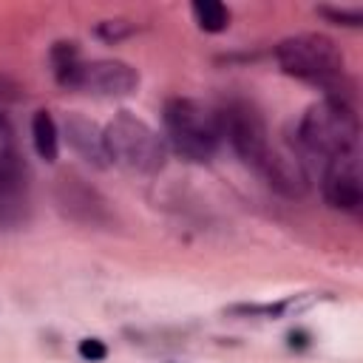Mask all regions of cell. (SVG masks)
<instances>
[{"mask_svg":"<svg viewBox=\"0 0 363 363\" xmlns=\"http://www.w3.org/2000/svg\"><path fill=\"white\" fill-rule=\"evenodd\" d=\"M54 204L62 218L88 227V230H111L116 224V216L111 210V201L91 187L85 179L74 173H62L54 182Z\"/></svg>","mask_w":363,"mask_h":363,"instance_id":"obj_6","label":"cell"},{"mask_svg":"<svg viewBox=\"0 0 363 363\" xmlns=\"http://www.w3.org/2000/svg\"><path fill=\"white\" fill-rule=\"evenodd\" d=\"M275 60L284 74L320 85L329 96H337V88L346 82V57L340 45L318 31L286 37L275 45Z\"/></svg>","mask_w":363,"mask_h":363,"instance_id":"obj_1","label":"cell"},{"mask_svg":"<svg viewBox=\"0 0 363 363\" xmlns=\"http://www.w3.org/2000/svg\"><path fill=\"white\" fill-rule=\"evenodd\" d=\"M60 85L77 88L94 96H128L139 85V71L122 60L82 62L74 43H57L51 51Z\"/></svg>","mask_w":363,"mask_h":363,"instance_id":"obj_4","label":"cell"},{"mask_svg":"<svg viewBox=\"0 0 363 363\" xmlns=\"http://www.w3.org/2000/svg\"><path fill=\"white\" fill-rule=\"evenodd\" d=\"M258 173L264 176V182L275 193H281L286 199H303L309 193V176H306L303 164L295 156L281 153L278 147L269 150V156L264 159V164L258 167Z\"/></svg>","mask_w":363,"mask_h":363,"instance_id":"obj_10","label":"cell"},{"mask_svg":"<svg viewBox=\"0 0 363 363\" xmlns=\"http://www.w3.org/2000/svg\"><path fill=\"white\" fill-rule=\"evenodd\" d=\"M105 139V153L108 162L133 170V173H145L153 176L164 167V139L139 116H133L130 111H119L102 130Z\"/></svg>","mask_w":363,"mask_h":363,"instance_id":"obj_5","label":"cell"},{"mask_svg":"<svg viewBox=\"0 0 363 363\" xmlns=\"http://www.w3.org/2000/svg\"><path fill=\"white\" fill-rule=\"evenodd\" d=\"M320 190H323L326 204H332L335 210L357 213L360 204H363V182H360L357 153L343 156V159H332L323 170Z\"/></svg>","mask_w":363,"mask_h":363,"instance_id":"obj_9","label":"cell"},{"mask_svg":"<svg viewBox=\"0 0 363 363\" xmlns=\"http://www.w3.org/2000/svg\"><path fill=\"white\" fill-rule=\"evenodd\" d=\"M218 116H221L224 139L233 145L238 159L258 173V167L264 164V159L275 147L269 142V130H267L264 116L247 102H230L224 111H218Z\"/></svg>","mask_w":363,"mask_h":363,"instance_id":"obj_7","label":"cell"},{"mask_svg":"<svg viewBox=\"0 0 363 363\" xmlns=\"http://www.w3.org/2000/svg\"><path fill=\"white\" fill-rule=\"evenodd\" d=\"M164 130L173 150L190 162H210L224 139L218 111L190 96H176L164 105Z\"/></svg>","mask_w":363,"mask_h":363,"instance_id":"obj_3","label":"cell"},{"mask_svg":"<svg viewBox=\"0 0 363 363\" xmlns=\"http://www.w3.org/2000/svg\"><path fill=\"white\" fill-rule=\"evenodd\" d=\"M0 99H6V102H20V99H23V88H20L14 79L0 77Z\"/></svg>","mask_w":363,"mask_h":363,"instance_id":"obj_17","label":"cell"},{"mask_svg":"<svg viewBox=\"0 0 363 363\" xmlns=\"http://www.w3.org/2000/svg\"><path fill=\"white\" fill-rule=\"evenodd\" d=\"M298 136L306 150L323 156L326 162L354 156L360 142V122L354 108L340 96H326L315 102L298 128Z\"/></svg>","mask_w":363,"mask_h":363,"instance_id":"obj_2","label":"cell"},{"mask_svg":"<svg viewBox=\"0 0 363 363\" xmlns=\"http://www.w3.org/2000/svg\"><path fill=\"white\" fill-rule=\"evenodd\" d=\"M28 216V170L14 147H0V230H14Z\"/></svg>","mask_w":363,"mask_h":363,"instance_id":"obj_8","label":"cell"},{"mask_svg":"<svg viewBox=\"0 0 363 363\" xmlns=\"http://www.w3.org/2000/svg\"><path fill=\"white\" fill-rule=\"evenodd\" d=\"M193 17H196L199 28H204L210 34H218L230 26V11L218 0H196L193 3Z\"/></svg>","mask_w":363,"mask_h":363,"instance_id":"obj_13","label":"cell"},{"mask_svg":"<svg viewBox=\"0 0 363 363\" xmlns=\"http://www.w3.org/2000/svg\"><path fill=\"white\" fill-rule=\"evenodd\" d=\"M62 136L71 145L74 153H79L88 164L94 167H108V153H105V139L102 130L82 113H68L62 122Z\"/></svg>","mask_w":363,"mask_h":363,"instance_id":"obj_11","label":"cell"},{"mask_svg":"<svg viewBox=\"0 0 363 363\" xmlns=\"http://www.w3.org/2000/svg\"><path fill=\"white\" fill-rule=\"evenodd\" d=\"M133 31H136V26L128 23V20H105V23L96 26V34H99L102 40H108V43H116V40L133 34Z\"/></svg>","mask_w":363,"mask_h":363,"instance_id":"obj_14","label":"cell"},{"mask_svg":"<svg viewBox=\"0 0 363 363\" xmlns=\"http://www.w3.org/2000/svg\"><path fill=\"white\" fill-rule=\"evenodd\" d=\"M31 139H34V150H37L40 159H45V162L57 159V153H60V133H57V125H54L48 111H37L31 116Z\"/></svg>","mask_w":363,"mask_h":363,"instance_id":"obj_12","label":"cell"},{"mask_svg":"<svg viewBox=\"0 0 363 363\" xmlns=\"http://www.w3.org/2000/svg\"><path fill=\"white\" fill-rule=\"evenodd\" d=\"M318 14H323L326 20L337 23V26H360V23H363L360 9H332V6H320Z\"/></svg>","mask_w":363,"mask_h":363,"instance_id":"obj_15","label":"cell"},{"mask_svg":"<svg viewBox=\"0 0 363 363\" xmlns=\"http://www.w3.org/2000/svg\"><path fill=\"white\" fill-rule=\"evenodd\" d=\"M105 354H108V349H105L102 340H96V337H85V340H79V357H82V360L96 363V360H105Z\"/></svg>","mask_w":363,"mask_h":363,"instance_id":"obj_16","label":"cell"}]
</instances>
